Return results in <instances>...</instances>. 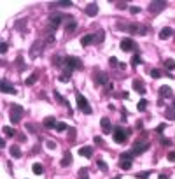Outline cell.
<instances>
[{
    "mask_svg": "<svg viewBox=\"0 0 175 179\" xmlns=\"http://www.w3.org/2000/svg\"><path fill=\"white\" fill-rule=\"evenodd\" d=\"M23 114H25V111L21 105L18 104H11L9 105V118H11V123H20L21 118H23Z\"/></svg>",
    "mask_w": 175,
    "mask_h": 179,
    "instance_id": "cell-1",
    "label": "cell"
},
{
    "mask_svg": "<svg viewBox=\"0 0 175 179\" xmlns=\"http://www.w3.org/2000/svg\"><path fill=\"white\" fill-rule=\"evenodd\" d=\"M63 65H65L68 70H83V61H81L79 58H75V56H68V58H65Z\"/></svg>",
    "mask_w": 175,
    "mask_h": 179,
    "instance_id": "cell-2",
    "label": "cell"
},
{
    "mask_svg": "<svg viewBox=\"0 0 175 179\" xmlns=\"http://www.w3.org/2000/svg\"><path fill=\"white\" fill-rule=\"evenodd\" d=\"M77 105H79V109L83 111L84 114H91V112H93V109L89 107V104H88L86 97L81 95V93H77Z\"/></svg>",
    "mask_w": 175,
    "mask_h": 179,
    "instance_id": "cell-3",
    "label": "cell"
},
{
    "mask_svg": "<svg viewBox=\"0 0 175 179\" xmlns=\"http://www.w3.org/2000/svg\"><path fill=\"white\" fill-rule=\"evenodd\" d=\"M147 149H149V142H147V140H137L133 144V151H131V153H133V155H142Z\"/></svg>",
    "mask_w": 175,
    "mask_h": 179,
    "instance_id": "cell-4",
    "label": "cell"
},
{
    "mask_svg": "<svg viewBox=\"0 0 175 179\" xmlns=\"http://www.w3.org/2000/svg\"><path fill=\"white\" fill-rule=\"evenodd\" d=\"M126 130H123L121 127H117V128L114 130V142H117V144H124L126 142Z\"/></svg>",
    "mask_w": 175,
    "mask_h": 179,
    "instance_id": "cell-5",
    "label": "cell"
},
{
    "mask_svg": "<svg viewBox=\"0 0 175 179\" xmlns=\"http://www.w3.org/2000/svg\"><path fill=\"white\" fill-rule=\"evenodd\" d=\"M165 7H166V2H151V4H149V12L158 14V12H161Z\"/></svg>",
    "mask_w": 175,
    "mask_h": 179,
    "instance_id": "cell-6",
    "label": "cell"
},
{
    "mask_svg": "<svg viewBox=\"0 0 175 179\" xmlns=\"http://www.w3.org/2000/svg\"><path fill=\"white\" fill-rule=\"evenodd\" d=\"M121 49L123 51H133V49H137V46H135V42L131 39H123L121 40Z\"/></svg>",
    "mask_w": 175,
    "mask_h": 179,
    "instance_id": "cell-7",
    "label": "cell"
},
{
    "mask_svg": "<svg viewBox=\"0 0 175 179\" xmlns=\"http://www.w3.org/2000/svg\"><path fill=\"white\" fill-rule=\"evenodd\" d=\"M41 51H42V42L35 40L33 46H32V49H30V58H37V55H41Z\"/></svg>",
    "mask_w": 175,
    "mask_h": 179,
    "instance_id": "cell-8",
    "label": "cell"
},
{
    "mask_svg": "<svg viewBox=\"0 0 175 179\" xmlns=\"http://www.w3.org/2000/svg\"><path fill=\"white\" fill-rule=\"evenodd\" d=\"M63 20H65V16H63V14H56V16H53V18H51V25H49V27H51L53 30H56L58 27H60V23H62Z\"/></svg>",
    "mask_w": 175,
    "mask_h": 179,
    "instance_id": "cell-9",
    "label": "cell"
},
{
    "mask_svg": "<svg viewBox=\"0 0 175 179\" xmlns=\"http://www.w3.org/2000/svg\"><path fill=\"white\" fill-rule=\"evenodd\" d=\"M93 79H95V84H96V86H98V84H103V83H107V74L96 72V74H93Z\"/></svg>",
    "mask_w": 175,
    "mask_h": 179,
    "instance_id": "cell-10",
    "label": "cell"
},
{
    "mask_svg": "<svg viewBox=\"0 0 175 179\" xmlns=\"http://www.w3.org/2000/svg\"><path fill=\"white\" fill-rule=\"evenodd\" d=\"M2 93H12V95H16V88L4 79L2 81Z\"/></svg>",
    "mask_w": 175,
    "mask_h": 179,
    "instance_id": "cell-11",
    "label": "cell"
},
{
    "mask_svg": "<svg viewBox=\"0 0 175 179\" xmlns=\"http://www.w3.org/2000/svg\"><path fill=\"white\" fill-rule=\"evenodd\" d=\"M172 95H173V91H172L170 86H161V88H159V97H161V99H170Z\"/></svg>",
    "mask_w": 175,
    "mask_h": 179,
    "instance_id": "cell-12",
    "label": "cell"
},
{
    "mask_svg": "<svg viewBox=\"0 0 175 179\" xmlns=\"http://www.w3.org/2000/svg\"><path fill=\"white\" fill-rule=\"evenodd\" d=\"M100 127H102V132H103V133H109V132L112 130V125H110L109 118H102V121H100Z\"/></svg>",
    "mask_w": 175,
    "mask_h": 179,
    "instance_id": "cell-13",
    "label": "cell"
},
{
    "mask_svg": "<svg viewBox=\"0 0 175 179\" xmlns=\"http://www.w3.org/2000/svg\"><path fill=\"white\" fill-rule=\"evenodd\" d=\"M44 127L46 128H56V119L53 118V116H47V118H44Z\"/></svg>",
    "mask_w": 175,
    "mask_h": 179,
    "instance_id": "cell-14",
    "label": "cell"
},
{
    "mask_svg": "<svg viewBox=\"0 0 175 179\" xmlns=\"http://www.w3.org/2000/svg\"><path fill=\"white\" fill-rule=\"evenodd\" d=\"M133 88L138 93H142V95L145 93V86H144V83H142V79H133Z\"/></svg>",
    "mask_w": 175,
    "mask_h": 179,
    "instance_id": "cell-15",
    "label": "cell"
},
{
    "mask_svg": "<svg viewBox=\"0 0 175 179\" xmlns=\"http://www.w3.org/2000/svg\"><path fill=\"white\" fill-rule=\"evenodd\" d=\"M86 14H88V16H96V14H98V5H96V4H89V5H88V7H86Z\"/></svg>",
    "mask_w": 175,
    "mask_h": 179,
    "instance_id": "cell-16",
    "label": "cell"
},
{
    "mask_svg": "<svg viewBox=\"0 0 175 179\" xmlns=\"http://www.w3.org/2000/svg\"><path fill=\"white\" fill-rule=\"evenodd\" d=\"M79 155L84 156V158H91V156H93V149L89 148V146H84V148L79 149Z\"/></svg>",
    "mask_w": 175,
    "mask_h": 179,
    "instance_id": "cell-17",
    "label": "cell"
},
{
    "mask_svg": "<svg viewBox=\"0 0 175 179\" xmlns=\"http://www.w3.org/2000/svg\"><path fill=\"white\" fill-rule=\"evenodd\" d=\"M70 163H72V155L67 151V153H65V156H63V160H62V167H68Z\"/></svg>",
    "mask_w": 175,
    "mask_h": 179,
    "instance_id": "cell-18",
    "label": "cell"
},
{
    "mask_svg": "<svg viewBox=\"0 0 175 179\" xmlns=\"http://www.w3.org/2000/svg\"><path fill=\"white\" fill-rule=\"evenodd\" d=\"M170 35H172V28H170V27H166V28H163L161 32H159V39H163V40L168 39Z\"/></svg>",
    "mask_w": 175,
    "mask_h": 179,
    "instance_id": "cell-19",
    "label": "cell"
},
{
    "mask_svg": "<svg viewBox=\"0 0 175 179\" xmlns=\"http://www.w3.org/2000/svg\"><path fill=\"white\" fill-rule=\"evenodd\" d=\"M119 167L123 170H130L131 169V160H119Z\"/></svg>",
    "mask_w": 175,
    "mask_h": 179,
    "instance_id": "cell-20",
    "label": "cell"
},
{
    "mask_svg": "<svg viewBox=\"0 0 175 179\" xmlns=\"http://www.w3.org/2000/svg\"><path fill=\"white\" fill-rule=\"evenodd\" d=\"M75 28H77V23H75V21H70V23L67 25V28H65V35H70Z\"/></svg>",
    "mask_w": 175,
    "mask_h": 179,
    "instance_id": "cell-21",
    "label": "cell"
},
{
    "mask_svg": "<svg viewBox=\"0 0 175 179\" xmlns=\"http://www.w3.org/2000/svg\"><path fill=\"white\" fill-rule=\"evenodd\" d=\"M93 37H95V42H96V44H100V42H103V37H105V32H103V30H98V32H96V33H95Z\"/></svg>",
    "mask_w": 175,
    "mask_h": 179,
    "instance_id": "cell-22",
    "label": "cell"
},
{
    "mask_svg": "<svg viewBox=\"0 0 175 179\" xmlns=\"http://www.w3.org/2000/svg\"><path fill=\"white\" fill-rule=\"evenodd\" d=\"M37 79H39V72H33L30 77H26V81H25V83H26V86H32V84H33Z\"/></svg>",
    "mask_w": 175,
    "mask_h": 179,
    "instance_id": "cell-23",
    "label": "cell"
},
{
    "mask_svg": "<svg viewBox=\"0 0 175 179\" xmlns=\"http://www.w3.org/2000/svg\"><path fill=\"white\" fill-rule=\"evenodd\" d=\"M91 42H95V37H93V35H84L83 39H81V44H83V46H89Z\"/></svg>",
    "mask_w": 175,
    "mask_h": 179,
    "instance_id": "cell-24",
    "label": "cell"
},
{
    "mask_svg": "<svg viewBox=\"0 0 175 179\" xmlns=\"http://www.w3.org/2000/svg\"><path fill=\"white\" fill-rule=\"evenodd\" d=\"M11 155L14 156V158H21V149L18 148V146H11Z\"/></svg>",
    "mask_w": 175,
    "mask_h": 179,
    "instance_id": "cell-25",
    "label": "cell"
},
{
    "mask_svg": "<svg viewBox=\"0 0 175 179\" xmlns=\"http://www.w3.org/2000/svg\"><path fill=\"white\" fill-rule=\"evenodd\" d=\"M165 118L166 119H175V111L172 107H166L165 109Z\"/></svg>",
    "mask_w": 175,
    "mask_h": 179,
    "instance_id": "cell-26",
    "label": "cell"
},
{
    "mask_svg": "<svg viewBox=\"0 0 175 179\" xmlns=\"http://www.w3.org/2000/svg\"><path fill=\"white\" fill-rule=\"evenodd\" d=\"M70 74H72V70L67 69V72H63L62 76H60V81H63V83H68V79H70Z\"/></svg>",
    "mask_w": 175,
    "mask_h": 179,
    "instance_id": "cell-27",
    "label": "cell"
},
{
    "mask_svg": "<svg viewBox=\"0 0 175 179\" xmlns=\"http://www.w3.org/2000/svg\"><path fill=\"white\" fill-rule=\"evenodd\" d=\"M79 179H89V172H88L86 167H83V169L79 170Z\"/></svg>",
    "mask_w": 175,
    "mask_h": 179,
    "instance_id": "cell-28",
    "label": "cell"
},
{
    "mask_svg": "<svg viewBox=\"0 0 175 179\" xmlns=\"http://www.w3.org/2000/svg\"><path fill=\"white\" fill-rule=\"evenodd\" d=\"M4 133H5L7 137H14V135H16V130L11 128V127H4Z\"/></svg>",
    "mask_w": 175,
    "mask_h": 179,
    "instance_id": "cell-29",
    "label": "cell"
},
{
    "mask_svg": "<svg viewBox=\"0 0 175 179\" xmlns=\"http://www.w3.org/2000/svg\"><path fill=\"white\" fill-rule=\"evenodd\" d=\"M32 170H33V174H39V176H41L42 172H44V169H42V165H41V163H33Z\"/></svg>",
    "mask_w": 175,
    "mask_h": 179,
    "instance_id": "cell-30",
    "label": "cell"
},
{
    "mask_svg": "<svg viewBox=\"0 0 175 179\" xmlns=\"http://www.w3.org/2000/svg\"><path fill=\"white\" fill-rule=\"evenodd\" d=\"M147 104H149V102H147L145 99H142L140 102H138V105H137V109H138V111H145V107H147Z\"/></svg>",
    "mask_w": 175,
    "mask_h": 179,
    "instance_id": "cell-31",
    "label": "cell"
},
{
    "mask_svg": "<svg viewBox=\"0 0 175 179\" xmlns=\"http://www.w3.org/2000/svg\"><path fill=\"white\" fill-rule=\"evenodd\" d=\"M165 67L168 70H175V61L173 60H165Z\"/></svg>",
    "mask_w": 175,
    "mask_h": 179,
    "instance_id": "cell-32",
    "label": "cell"
},
{
    "mask_svg": "<svg viewBox=\"0 0 175 179\" xmlns=\"http://www.w3.org/2000/svg\"><path fill=\"white\" fill-rule=\"evenodd\" d=\"M54 97H56V100H58L60 104H65V105L68 107V102H67V100L63 99V97H62V95H60V93H58V91H54Z\"/></svg>",
    "mask_w": 175,
    "mask_h": 179,
    "instance_id": "cell-33",
    "label": "cell"
},
{
    "mask_svg": "<svg viewBox=\"0 0 175 179\" xmlns=\"http://www.w3.org/2000/svg\"><path fill=\"white\" fill-rule=\"evenodd\" d=\"M151 176V170H145V172H140V174H137V179H147Z\"/></svg>",
    "mask_w": 175,
    "mask_h": 179,
    "instance_id": "cell-34",
    "label": "cell"
},
{
    "mask_svg": "<svg viewBox=\"0 0 175 179\" xmlns=\"http://www.w3.org/2000/svg\"><path fill=\"white\" fill-rule=\"evenodd\" d=\"M98 167H100V170H103V172H107V170H109V167L105 165V162H103V160H98Z\"/></svg>",
    "mask_w": 175,
    "mask_h": 179,
    "instance_id": "cell-35",
    "label": "cell"
},
{
    "mask_svg": "<svg viewBox=\"0 0 175 179\" xmlns=\"http://www.w3.org/2000/svg\"><path fill=\"white\" fill-rule=\"evenodd\" d=\"M56 130H58V132L67 130V123H56Z\"/></svg>",
    "mask_w": 175,
    "mask_h": 179,
    "instance_id": "cell-36",
    "label": "cell"
},
{
    "mask_svg": "<svg viewBox=\"0 0 175 179\" xmlns=\"http://www.w3.org/2000/svg\"><path fill=\"white\" fill-rule=\"evenodd\" d=\"M151 76H152V77H156V79H158V77H161V72H159V70H158V69H152V70H151Z\"/></svg>",
    "mask_w": 175,
    "mask_h": 179,
    "instance_id": "cell-37",
    "label": "cell"
},
{
    "mask_svg": "<svg viewBox=\"0 0 175 179\" xmlns=\"http://www.w3.org/2000/svg\"><path fill=\"white\" fill-rule=\"evenodd\" d=\"M46 146H47L49 149H56V142H54V140H47V142H46Z\"/></svg>",
    "mask_w": 175,
    "mask_h": 179,
    "instance_id": "cell-38",
    "label": "cell"
},
{
    "mask_svg": "<svg viewBox=\"0 0 175 179\" xmlns=\"http://www.w3.org/2000/svg\"><path fill=\"white\" fill-rule=\"evenodd\" d=\"M133 158V153H124V155H121V160H131Z\"/></svg>",
    "mask_w": 175,
    "mask_h": 179,
    "instance_id": "cell-39",
    "label": "cell"
},
{
    "mask_svg": "<svg viewBox=\"0 0 175 179\" xmlns=\"http://www.w3.org/2000/svg\"><path fill=\"white\" fill-rule=\"evenodd\" d=\"M140 61H142V60H140V56L137 55V56H133V58H131V65H138Z\"/></svg>",
    "mask_w": 175,
    "mask_h": 179,
    "instance_id": "cell-40",
    "label": "cell"
},
{
    "mask_svg": "<svg viewBox=\"0 0 175 179\" xmlns=\"http://www.w3.org/2000/svg\"><path fill=\"white\" fill-rule=\"evenodd\" d=\"M130 12H131V14H138V12H140V7H131Z\"/></svg>",
    "mask_w": 175,
    "mask_h": 179,
    "instance_id": "cell-41",
    "label": "cell"
},
{
    "mask_svg": "<svg viewBox=\"0 0 175 179\" xmlns=\"http://www.w3.org/2000/svg\"><path fill=\"white\" fill-rule=\"evenodd\" d=\"M163 130H165V123H161V125H159V127H158V128H156V132H159V133H161V132H163Z\"/></svg>",
    "mask_w": 175,
    "mask_h": 179,
    "instance_id": "cell-42",
    "label": "cell"
},
{
    "mask_svg": "<svg viewBox=\"0 0 175 179\" xmlns=\"http://www.w3.org/2000/svg\"><path fill=\"white\" fill-rule=\"evenodd\" d=\"M7 48H9V46H7L5 42H2V48H0V49H2V53H5V51H7Z\"/></svg>",
    "mask_w": 175,
    "mask_h": 179,
    "instance_id": "cell-43",
    "label": "cell"
},
{
    "mask_svg": "<svg viewBox=\"0 0 175 179\" xmlns=\"http://www.w3.org/2000/svg\"><path fill=\"white\" fill-rule=\"evenodd\" d=\"M168 160H172V162H175V151H173V153H168Z\"/></svg>",
    "mask_w": 175,
    "mask_h": 179,
    "instance_id": "cell-44",
    "label": "cell"
},
{
    "mask_svg": "<svg viewBox=\"0 0 175 179\" xmlns=\"http://www.w3.org/2000/svg\"><path fill=\"white\" fill-rule=\"evenodd\" d=\"M116 5H117V7H121V9L126 7V4H124V2H116Z\"/></svg>",
    "mask_w": 175,
    "mask_h": 179,
    "instance_id": "cell-45",
    "label": "cell"
},
{
    "mask_svg": "<svg viewBox=\"0 0 175 179\" xmlns=\"http://www.w3.org/2000/svg\"><path fill=\"white\" fill-rule=\"evenodd\" d=\"M161 144H163V146H170V140H168V139H161Z\"/></svg>",
    "mask_w": 175,
    "mask_h": 179,
    "instance_id": "cell-46",
    "label": "cell"
},
{
    "mask_svg": "<svg viewBox=\"0 0 175 179\" xmlns=\"http://www.w3.org/2000/svg\"><path fill=\"white\" fill-rule=\"evenodd\" d=\"M110 65H117V60L114 58V56H112V58H110Z\"/></svg>",
    "mask_w": 175,
    "mask_h": 179,
    "instance_id": "cell-47",
    "label": "cell"
},
{
    "mask_svg": "<svg viewBox=\"0 0 175 179\" xmlns=\"http://www.w3.org/2000/svg\"><path fill=\"white\" fill-rule=\"evenodd\" d=\"M158 179H168V176H166V174H161V176H159Z\"/></svg>",
    "mask_w": 175,
    "mask_h": 179,
    "instance_id": "cell-48",
    "label": "cell"
},
{
    "mask_svg": "<svg viewBox=\"0 0 175 179\" xmlns=\"http://www.w3.org/2000/svg\"><path fill=\"white\" fill-rule=\"evenodd\" d=\"M173 109H175V99H173Z\"/></svg>",
    "mask_w": 175,
    "mask_h": 179,
    "instance_id": "cell-49",
    "label": "cell"
},
{
    "mask_svg": "<svg viewBox=\"0 0 175 179\" xmlns=\"http://www.w3.org/2000/svg\"><path fill=\"white\" fill-rule=\"evenodd\" d=\"M114 179H121V177H114Z\"/></svg>",
    "mask_w": 175,
    "mask_h": 179,
    "instance_id": "cell-50",
    "label": "cell"
}]
</instances>
